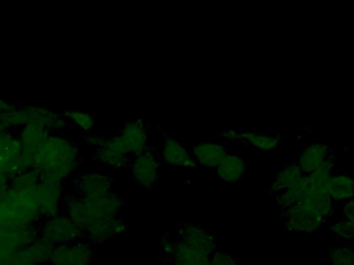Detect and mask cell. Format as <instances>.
<instances>
[{
	"instance_id": "obj_1",
	"label": "cell",
	"mask_w": 354,
	"mask_h": 265,
	"mask_svg": "<svg viewBox=\"0 0 354 265\" xmlns=\"http://www.w3.org/2000/svg\"><path fill=\"white\" fill-rule=\"evenodd\" d=\"M80 152L74 141L59 133H51L33 154L31 169L39 179L64 183L78 170Z\"/></svg>"
},
{
	"instance_id": "obj_2",
	"label": "cell",
	"mask_w": 354,
	"mask_h": 265,
	"mask_svg": "<svg viewBox=\"0 0 354 265\" xmlns=\"http://www.w3.org/2000/svg\"><path fill=\"white\" fill-rule=\"evenodd\" d=\"M66 214L84 231L89 225L108 217H118L124 208V200L112 193L99 198H83L66 194L64 202Z\"/></svg>"
},
{
	"instance_id": "obj_3",
	"label": "cell",
	"mask_w": 354,
	"mask_h": 265,
	"mask_svg": "<svg viewBox=\"0 0 354 265\" xmlns=\"http://www.w3.org/2000/svg\"><path fill=\"white\" fill-rule=\"evenodd\" d=\"M35 191L16 192L8 189L0 197V222L6 225L39 226L43 219Z\"/></svg>"
},
{
	"instance_id": "obj_4",
	"label": "cell",
	"mask_w": 354,
	"mask_h": 265,
	"mask_svg": "<svg viewBox=\"0 0 354 265\" xmlns=\"http://www.w3.org/2000/svg\"><path fill=\"white\" fill-rule=\"evenodd\" d=\"M37 229L39 237L49 241L54 247L68 245L85 239L80 227L68 214L62 212L41 220Z\"/></svg>"
},
{
	"instance_id": "obj_5",
	"label": "cell",
	"mask_w": 354,
	"mask_h": 265,
	"mask_svg": "<svg viewBox=\"0 0 354 265\" xmlns=\"http://www.w3.org/2000/svg\"><path fill=\"white\" fill-rule=\"evenodd\" d=\"M26 170H29V166L18 136L14 131L0 126V172L10 179Z\"/></svg>"
},
{
	"instance_id": "obj_6",
	"label": "cell",
	"mask_w": 354,
	"mask_h": 265,
	"mask_svg": "<svg viewBox=\"0 0 354 265\" xmlns=\"http://www.w3.org/2000/svg\"><path fill=\"white\" fill-rule=\"evenodd\" d=\"M35 195L44 220L59 214L66 199V188L62 181L39 179Z\"/></svg>"
},
{
	"instance_id": "obj_7",
	"label": "cell",
	"mask_w": 354,
	"mask_h": 265,
	"mask_svg": "<svg viewBox=\"0 0 354 265\" xmlns=\"http://www.w3.org/2000/svg\"><path fill=\"white\" fill-rule=\"evenodd\" d=\"M297 163L305 175L312 174L317 171L332 173L336 164V158L328 144L318 141L306 146L299 152Z\"/></svg>"
},
{
	"instance_id": "obj_8",
	"label": "cell",
	"mask_w": 354,
	"mask_h": 265,
	"mask_svg": "<svg viewBox=\"0 0 354 265\" xmlns=\"http://www.w3.org/2000/svg\"><path fill=\"white\" fill-rule=\"evenodd\" d=\"M130 166L133 179L137 185L147 190L156 187L159 181L161 163L153 150L147 148L142 154L134 156Z\"/></svg>"
},
{
	"instance_id": "obj_9",
	"label": "cell",
	"mask_w": 354,
	"mask_h": 265,
	"mask_svg": "<svg viewBox=\"0 0 354 265\" xmlns=\"http://www.w3.org/2000/svg\"><path fill=\"white\" fill-rule=\"evenodd\" d=\"M93 256L95 251L91 244L81 239L76 243L54 247L47 265H91Z\"/></svg>"
},
{
	"instance_id": "obj_10",
	"label": "cell",
	"mask_w": 354,
	"mask_h": 265,
	"mask_svg": "<svg viewBox=\"0 0 354 265\" xmlns=\"http://www.w3.org/2000/svg\"><path fill=\"white\" fill-rule=\"evenodd\" d=\"M285 229L291 232L315 233L326 224V221L301 204L281 212Z\"/></svg>"
},
{
	"instance_id": "obj_11",
	"label": "cell",
	"mask_w": 354,
	"mask_h": 265,
	"mask_svg": "<svg viewBox=\"0 0 354 265\" xmlns=\"http://www.w3.org/2000/svg\"><path fill=\"white\" fill-rule=\"evenodd\" d=\"M72 193L83 198L103 197L112 193V179L108 173H80L73 181Z\"/></svg>"
},
{
	"instance_id": "obj_12",
	"label": "cell",
	"mask_w": 354,
	"mask_h": 265,
	"mask_svg": "<svg viewBox=\"0 0 354 265\" xmlns=\"http://www.w3.org/2000/svg\"><path fill=\"white\" fill-rule=\"evenodd\" d=\"M177 239L209 258L216 252V237L198 225L181 224L177 229Z\"/></svg>"
},
{
	"instance_id": "obj_13",
	"label": "cell",
	"mask_w": 354,
	"mask_h": 265,
	"mask_svg": "<svg viewBox=\"0 0 354 265\" xmlns=\"http://www.w3.org/2000/svg\"><path fill=\"white\" fill-rule=\"evenodd\" d=\"M303 195H301L299 203L328 222L330 219L334 217L335 210H336L335 202L333 201L330 194H328V185H326V187L306 188L303 185Z\"/></svg>"
},
{
	"instance_id": "obj_14",
	"label": "cell",
	"mask_w": 354,
	"mask_h": 265,
	"mask_svg": "<svg viewBox=\"0 0 354 265\" xmlns=\"http://www.w3.org/2000/svg\"><path fill=\"white\" fill-rule=\"evenodd\" d=\"M130 156L118 136L115 135L106 140L102 147L97 148L95 154V160L114 170H124L132 162Z\"/></svg>"
},
{
	"instance_id": "obj_15",
	"label": "cell",
	"mask_w": 354,
	"mask_h": 265,
	"mask_svg": "<svg viewBox=\"0 0 354 265\" xmlns=\"http://www.w3.org/2000/svg\"><path fill=\"white\" fill-rule=\"evenodd\" d=\"M118 136L131 156H139L147 149L149 133L147 125L142 120H133L126 122Z\"/></svg>"
},
{
	"instance_id": "obj_16",
	"label": "cell",
	"mask_w": 354,
	"mask_h": 265,
	"mask_svg": "<svg viewBox=\"0 0 354 265\" xmlns=\"http://www.w3.org/2000/svg\"><path fill=\"white\" fill-rule=\"evenodd\" d=\"M128 226L120 217H108L89 225L83 233L89 243L102 244L126 232Z\"/></svg>"
},
{
	"instance_id": "obj_17",
	"label": "cell",
	"mask_w": 354,
	"mask_h": 265,
	"mask_svg": "<svg viewBox=\"0 0 354 265\" xmlns=\"http://www.w3.org/2000/svg\"><path fill=\"white\" fill-rule=\"evenodd\" d=\"M229 154L230 152H229L228 147L220 142H199L192 149V154H193L196 164L212 169L218 168V165Z\"/></svg>"
},
{
	"instance_id": "obj_18",
	"label": "cell",
	"mask_w": 354,
	"mask_h": 265,
	"mask_svg": "<svg viewBox=\"0 0 354 265\" xmlns=\"http://www.w3.org/2000/svg\"><path fill=\"white\" fill-rule=\"evenodd\" d=\"M50 132L48 129L44 128L41 125L27 124L18 131L19 141L22 146L23 154L26 158L29 169H31V160L43 142L49 137Z\"/></svg>"
},
{
	"instance_id": "obj_19",
	"label": "cell",
	"mask_w": 354,
	"mask_h": 265,
	"mask_svg": "<svg viewBox=\"0 0 354 265\" xmlns=\"http://www.w3.org/2000/svg\"><path fill=\"white\" fill-rule=\"evenodd\" d=\"M28 124H37L48 129L50 132L57 133L68 126V120L64 114L44 106H25Z\"/></svg>"
},
{
	"instance_id": "obj_20",
	"label": "cell",
	"mask_w": 354,
	"mask_h": 265,
	"mask_svg": "<svg viewBox=\"0 0 354 265\" xmlns=\"http://www.w3.org/2000/svg\"><path fill=\"white\" fill-rule=\"evenodd\" d=\"M161 156L164 162L170 166H179L187 169L196 167L192 152L187 149V146L174 138H166Z\"/></svg>"
},
{
	"instance_id": "obj_21",
	"label": "cell",
	"mask_w": 354,
	"mask_h": 265,
	"mask_svg": "<svg viewBox=\"0 0 354 265\" xmlns=\"http://www.w3.org/2000/svg\"><path fill=\"white\" fill-rule=\"evenodd\" d=\"M303 171L297 162L285 164L270 185V193L278 194L295 187L304 176Z\"/></svg>"
},
{
	"instance_id": "obj_22",
	"label": "cell",
	"mask_w": 354,
	"mask_h": 265,
	"mask_svg": "<svg viewBox=\"0 0 354 265\" xmlns=\"http://www.w3.org/2000/svg\"><path fill=\"white\" fill-rule=\"evenodd\" d=\"M328 191L334 202L354 199V177L348 173H332L328 181Z\"/></svg>"
},
{
	"instance_id": "obj_23",
	"label": "cell",
	"mask_w": 354,
	"mask_h": 265,
	"mask_svg": "<svg viewBox=\"0 0 354 265\" xmlns=\"http://www.w3.org/2000/svg\"><path fill=\"white\" fill-rule=\"evenodd\" d=\"M247 163L241 156L229 154L216 168L218 177L224 183L241 181L247 172Z\"/></svg>"
},
{
	"instance_id": "obj_24",
	"label": "cell",
	"mask_w": 354,
	"mask_h": 265,
	"mask_svg": "<svg viewBox=\"0 0 354 265\" xmlns=\"http://www.w3.org/2000/svg\"><path fill=\"white\" fill-rule=\"evenodd\" d=\"M210 258L176 239L174 253L167 262L171 265H209Z\"/></svg>"
},
{
	"instance_id": "obj_25",
	"label": "cell",
	"mask_w": 354,
	"mask_h": 265,
	"mask_svg": "<svg viewBox=\"0 0 354 265\" xmlns=\"http://www.w3.org/2000/svg\"><path fill=\"white\" fill-rule=\"evenodd\" d=\"M53 250V245L39 237L25 248L24 252L31 264L47 265Z\"/></svg>"
},
{
	"instance_id": "obj_26",
	"label": "cell",
	"mask_w": 354,
	"mask_h": 265,
	"mask_svg": "<svg viewBox=\"0 0 354 265\" xmlns=\"http://www.w3.org/2000/svg\"><path fill=\"white\" fill-rule=\"evenodd\" d=\"M239 142L261 152H272L282 144V138L278 135H259L254 133H241Z\"/></svg>"
},
{
	"instance_id": "obj_27",
	"label": "cell",
	"mask_w": 354,
	"mask_h": 265,
	"mask_svg": "<svg viewBox=\"0 0 354 265\" xmlns=\"http://www.w3.org/2000/svg\"><path fill=\"white\" fill-rule=\"evenodd\" d=\"M28 124L26 107L14 105L0 113V126L8 129V130L18 132L19 130Z\"/></svg>"
},
{
	"instance_id": "obj_28",
	"label": "cell",
	"mask_w": 354,
	"mask_h": 265,
	"mask_svg": "<svg viewBox=\"0 0 354 265\" xmlns=\"http://www.w3.org/2000/svg\"><path fill=\"white\" fill-rule=\"evenodd\" d=\"M39 181V176L35 170L23 171L10 179L8 189L16 192H33Z\"/></svg>"
},
{
	"instance_id": "obj_29",
	"label": "cell",
	"mask_w": 354,
	"mask_h": 265,
	"mask_svg": "<svg viewBox=\"0 0 354 265\" xmlns=\"http://www.w3.org/2000/svg\"><path fill=\"white\" fill-rule=\"evenodd\" d=\"M68 124L78 128L84 133L91 132L95 127V120L93 116L78 109L66 110L64 113Z\"/></svg>"
},
{
	"instance_id": "obj_30",
	"label": "cell",
	"mask_w": 354,
	"mask_h": 265,
	"mask_svg": "<svg viewBox=\"0 0 354 265\" xmlns=\"http://www.w3.org/2000/svg\"><path fill=\"white\" fill-rule=\"evenodd\" d=\"M303 185L299 181L295 187L278 194L277 195V204H278L281 212H284V210H288V208H292L295 204L299 203L301 195H303Z\"/></svg>"
},
{
	"instance_id": "obj_31",
	"label": "cell",
	"mask_w": 354,
	"mask_h": 265,
	"mask_svg": "<svg viewBox=\"0 0 354 265\" xmlns=\"http://www.w3.org/2000/svg\"><path fill=\"white\" fill-rule=\"evenodd\" d=\"M330 265H354V246H339L330 252Z\"/></svg>"
},
{
	"instance_id": "obj_32",
	"label": "cell",
	"mask_w": 354,
	"mask_h": 265,
	"mask_svg": "<svg viewBox=\"0 0 354 265\" xmlns=\"http://www.w3.org/2000/svg\"><path fill=\"white\" fill-rule=\"evenodd\" d=\"M330 230L338 239L354 241V223L342 218L336 219L330 223Z\"/></svg>"
},
{
	"instance_id": "obj_33",
	"label": "cell",
	"mask_w": 354,
	"mask_h": 265,
	"mask_svg": "<svg viewBox=\"0 0 354 265\" xmlns=\"http://www.w3.org/2000/svg\"><path fill=\"white\" fill-rule=\"evenodd\" d=\"M209 265H241L239 260L226 252L216 251L210 257Z\"/></svg>"
},
{
	"instance_id": "obj_34",
	"label": "cell",
	"mask_w": 354,
	"mask_h": 265,
	"mask_svg": "<svg viewBox=\"0 0 354 265\" xmlns=\"http://www.w3.org/2000/svg\"><path fill=\"white\" fill-rule=\"evenodd\" d=\"M159 244L164 256L169 260L172 253H174V247H176V239L168 237V235H164V237H162L161 239H160Z\"/></svg>"
},
{
	"instance_id": "obj_35",
	"label": "cell",
	"mask_w": 354,
	"mask_h": 265,
	"mask_svg": "<svg viewBox=\"0 0 354 265\" xmlns=\"http://www.w3.org/2000/svg\"><path fill=\"white\" fill-rule=\"evenodd\" d=\"M83 140H84L87 145L95 147L97 149V148L102 147L104 145L107 139L104 136L97 135V134H89V135L85 136Z\"/></svg>"
},
{
	"instance_id": "obj_36",
	"label": "cell",
	"mask_w": 354,
	"mask_h": 265,
	"mask_svg": "<svg viewBox=\"0 0 354 265\" xmlns=\"http://www.w3.org/2000/svg\"><path fill=\"white\" fill-rule=\"evenodd\" d=\"M342 219L354 223V199L343 202Z\"/></svg>"
},
{
	"instance_id": "obj_37",
	"label": "cell",
	"mask_w": 354,
	"mask_h": 265,
	"mask_svg": "<svg viewBox=\"0 0 354 265\" xmlns=\"http://www.w3.org/2000/svg\"><path fill=\"white\" fill-rule=\"evenodd\" d=\"M241 132L235 130V129H229L226 132L223 133L222 135L225 139L229 140L230 142H239V140H241Z\"/></svg>"
},
{
	"instance_id": "obj_38",
	"label": "cell",
	"mask_w": 354,
	"mask_h": 265,
	"mask_svg": "<svg viewBox=\"0 0 354 265\" xmlns=\"http://www.w3.org/2000/svg\"><path fill=\"white\" fill-rule=\"evenodd\" d=\"M8 187H10V179L0 172V197L8 191Z\"/></svg>"
},
{
	"instance_id": "obj_39",
	"label": "cell",
	"mask_w": 354,
	"mask_h": 265,
	"mask_svg": "<svg viewBox=\"0 0 354 265\" xmlns=\"http://www.w3.org/2000/svg\"><path fill=\"white\" fill-rule=\"evenodd\" d=\"M14 104L15 103H12V102L6 101V100H0V113L6 111L8 108L12 107Z\"/></svg>"
},
{
	"instance_id": "obj_40",
	"label": "cell",
	"mask_w": 354,
	"mask_h": 265,
	"mask_svg": "<svg viewBox=\"0 0 354 265\" xmlns=\"http://www.w3.org/2000/svg\"><path fill=\"white\" fill-rule=\"evenodd\" d=\"M163 265H171L169 264V262H166V264H164Z\"/></svg>"
}]
</instances>
